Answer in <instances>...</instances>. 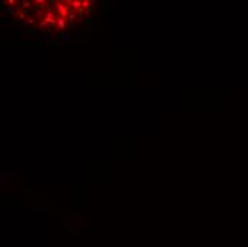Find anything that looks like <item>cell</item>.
Masks as SVG:
<instances>
[{
	"mask_svg": "<svg viewBox=\"0 0 248 247\" xmlns=\"http://www.w3.org/2000/svg\"><path fill=\"white\" fill-rule=\"evenodd\" d=\"M36 32H37L36 26H29L27 29L24 30L23 36H24V37H31V36H34V35H36Z\"/></svg>",
	"mask_w": 248,
	"mask_h": 247,
	"instance_id": "cell-1",
	"label": "cell"
},
{
	"mask_svg": "<svg viewBox=\"0 0 248 247\" xmlns=\"http://www.w3.org/2000/svg\"><path fill=\"white\" fill-rule=\"evenodd\" d=\"M57 40L58 41H67V44H69V43H70V33H66V32H61V33H60V35H58V39H57Z\"/></svg>",
	"mask_w": 248,
	"mask_h": 247,
	"instance_id": "cell-2",
	"label": "cell"
},
{
	"mask_svg": "<svg viewBox=\"0 0 248 247\" xmlns=\"http://www.w3.org/2000/svg\"><path fill=\"white\" fill-rule=\"evenodd\" d=\"M46 22H49V23L52 24V26H54V24H56V20H54V17H53V13H47Z\"/></svg>",
	"mask_w": 248,
	"mask_h": 247,
	"instance_id": "cell-3",
	"label": "cell"
},
{
	"mask_svg": "<svg viewBox=\"0 0 248 247\" xmlns=\"http://www.w3.org/2000/svg\"><path fill=\"white\" fill-rule=\"evenodd\" d=\"M57 24H58V27H60V29H64V27H66V24H67V17H66V19H58Z\"/></svg>",
	"mask_w": 248,
	"mask_h": 247,
	"instance_id": "cell-4",
	"label": "cell"
},
{
	"mask_svg": "<svg viewBox=\"0 0 248 247\" xmlns=\"http://www.w3.org/2000/svg\"><path fill=\"white\" fill-rule=\"evenodd\" d=\"M31 4H33V1H20V7H22L23 10L27 9V7H30Z\"/></svg>",
	"mask_w": 248,
	"mask_h": 247,
	"instance_id": "cell-5",
	"label": "cell"
},
{
	"mask_svg": "<svg viewBox=\"0 0 248 247\" xmlns=\"http://www.w3.org/2000/svg\"><path fill=\"white\" fill-rule=\"evenodd\" d=\"M101 4H103V12L107 13V12H109V1H107V0H103V1H101Z\"/></svg>",
	"mask_w": 248,
	"mask_h": 247,
	"instance_id": "cell-6",
	"label": "cell"
},
{
	"mask_svg": "<svg viewBox=\"0 0 248 247\" xmlns=\"http://www.w3.org/2000/svg\"><path fill=\"white\" fill-rule=\"evenodd\" d=\"M71 4H73L74 9H79V10L81 9V3H80V1H71Z\"/></svg>",
	"mask_w": 248,
	"mask_h": 247,
	"instance_id": "cell-7",
	"label": "cell"
},
{
	"mask_svg": "<svg viewBox=\"0 0 248 247\" xmlns=\"http://www.w3.org/2000/svg\"><path fill=\"white\" fill-rule=\"evenodd\" d=\"M106 22H107V23H114V16H113V14H109L107 19H106Z\"/></svg>",
	"mask_w": 248,
	"mask_h": 247,
	"instance_id": "cell-8",
	"label": "cell"
},
{
	"mask_svg": "<svg viewBox=\"0 0 248 247\" xmlns=\"http://www.w3.org/2000/svg\"><path fill=\"white\" fill-rule=\"evenodd\" d=\"M76 17H77V16H76V13H70L69 16H67V19H69V20H71V22H73Z\"/></svg>",
	"mask_w": 248,
	"mask_h": 247,
	"instance_id": "cell-9",
	"label": "cell"
},
{
	"mask_svg": "<svg viewBox=\"0 0 248 247\" xmlns=\"http://www.w3.org/2000/svg\"><path fill=\"white\" fill-rule=\"evenodd\" d=\"M57 44H58V40H54V41L50 43V46H52V47H57Z\"/></svg>",
	"mask_w": 248,
	"mask_h": 247,
	"instance_id": "cell-10",
	"label": "cell"
},
{
	"mask_svg": "<svg viewBox=\"0 0 248 247\" xmlns=\"http://www.w3.org/2000/svg\"><path fill=\"white\" fill-rule=\"evenodd\" d=\"M67 26H69V27H73V26H74V23H73L71 20H69V19H67Z\"/></svg>",
	"mask_w": 248,
	"mask_h": 247,
	"instance_id": "cell-11",
	"label": "cell"
}]
</instances>
